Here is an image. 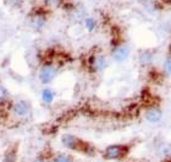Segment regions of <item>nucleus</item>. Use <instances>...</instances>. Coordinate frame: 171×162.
I'll use <instances>...</instances> for the list:
<instances>
[{"instance_id":"nucleus-9","label":"nucleus","mask_w":171,"mask_h":162,"mask_svg":"<svg viewBox=\"0 0 171 162\" xmlns=\"http://www.w3.org/2000/svg\"><path fill=\"white\" fill-rule=\"evenodd\" d=\"M54 96L55 94H54L53 90L49 88V87H46L42 91V99H43L44 103H51L54 101Z\"/></svg>"},{"instance_id":"nucleus-8","label":"nucleus","mask_w":171,"mask_h":162,"mask_svg":"<svg viewBox=\"0 0 171 162\" xmlns=\"http://www.w3.org/2000/svg\"><path fill=\"white\" fill-rule=\"evenodd\" d=\"M161 115H162V113H161V110L158 107H150V108H148L145 110V114H144L145 119L148 122H150V123H158V122H160Z\"/></svg>"},{"instance_id":"nucleus-16","label":"nucleus","mask_w":171,"mask_h":162,"mask_svg":"<svg viewBox=\"0 0 171 162\" xmlns=\"http://www.w3.org/2000/svg\"><path fill=\"white\" fill-rule=\"evenodd\" d=\"M171 53V52H170ZM164 71L167 74V75H171V54L166 58L165 63H164Z\"/></svg>"},{"instance_id":"nucleus-12","label":"nucleus","mask_w":171,"mask_h":162,"mask_svg":"<svg viewBox=\"0 0 171 162\" xmlns=\"http://www.w3.org/2000/svg\"><path fill=\"white\" fill-rule=\"evenodd\" d=\"M53 162H71V157L65 153H59L54 157Z\"/></svg>"},{"instance_id":"nucleus-10","label":"nucleus","mask_w":171,"mask_h":162,"mask_svg":"<svg viewBox=\"0 0 171 162\" xmlns=\"http://www.w3.org/2000/svg\"><path fill=\"white\" fill-rule=\"evenodd\" d=\"M83 23H84V27L88 32L94 31V28L96 27V20L94 17H86L83 20Z\"/></svg>"},{"instance_id":"nucleus-13","label":"nucleus","mask_w":171,"mask_h":162,"mask_svg":"<svg viewBox=\"0 0 171 162\" xmlns=\"http://www.w3.org/2000/svg\"><path fill=\"white\" fill-rule=\"evenodd\" d=\"M65 1L66 0H43V2L46 4L48 6H59V7H62Z\"/></svg>"},{"instance_id":"nucleus-7","label":"nucleus","mask_w":171,"mask_h":162,"mask_svg":"<svg viewBox=\"0 0 171 162\" xmlns=\"http://www.w3.org/2000/svg\"><path fill=\"white\" fill-rule=\"evenodd\" d=\"M129 47L125 43H117L114 45L111 50V56L115 61H123L128 58L129 55Z\"/></svg>"},{"instance_id":"nucleus-15","label":"nucleus","mask_w":171,"mask_h":162,"mask_svg":"<svg viewBox=\"0 0 171 162\" xmlns=\"http://www.w3.org/2000/svg\"><path fill=\"white\" fill-rule=\"evenodd\" d=\"M2 162H16V152L15 151H9L5 155Z\"/></svg>"},{"instance_id":"nucleus-1","label":"nucleus","mask_w":171,"mask_h":162,"mask_svg":"<svg viewBox=\"0 0 171 162\" xmlns=\"http://www.w3.org/2000/svg\"><path fill=\"white\" fill-rule=\"evenodd\" d=\"M50 14H51L50 6H48L44 2H40V4L33 5L31 7V10L28 11V14L26 16V20H27L28 26L33 31L42 32L49 21Z\"/></svg>"},{"instance_id":"nucleus-3","label":"nucleus","mask_w":171,"mask_h":162,"mask_svg":"<svg viewBox=\"0 0 171 162\" xmlns=\"http://www.w3.org/2000/svg\"><path fill=\"white\" fill-rule=\"evenodd\" d=\"M106 65H107L106 58L103 54L93 53L87 58V66L89 71H93V72L103 71L106 68Z\"/></svg>"},{"instance_id":"nucleus-11","label":"nucleus","mask_w":171,"mask_h":162,"mask_svg":"<svg viewBox=\"0 0 171 162\" xmlns=\"http://www.w3.org/2000/svg\"><path fill=\"white\" fill-rule=\"evenodd\" d=\"M151 58H153V54L149 52V50H145L140 54L139 56V60L143 63V64H147V63H150L151 61Z\"/></svg>"},{"instance_id":"nucleus-5","label":"nucleus","mask_w":171,"mask_h":162,"mask_svg":"<svg viewBox=\"0 0 171 162\" xmlns=\"http://www.w3.org/2000/svg\"><path fill=\"white\" fill-rule=\"evenodd\" d=\"M61 141L62 144L72 150H79V151H87L88 145L86 142H83L82 140H79L78 137L71 135V134H65L61 136Z\"/></svg>"},{"instance_id":"nucleus-20","label":"nucleus","mask_w":171,"mask_h":162,"mask_svg":"<svg viewBox=\"0 0 171 162\" xmlns=\"http://www.w3.org/2000/svg\"><path fill=\"white\" fill-rule=\"evenodd\" d=\"M166 1H169V2H171V0H166Z\"/></svg>"},{"instance_id":"nucleus-14","label":"nucleus","mask_w":171,"mask_h":162,"mask_svg":"<svg viewBox=\"0 0 171 162\" xmlns=\"http://www.w3.org/2000/svg\"><path fill=\"white\" fill-rule=\"evenodd\" d=\"M9 99V92H7V90L5 88V86H2L1 83H0V103L1 102H5V101H7Z\"/></svg>"},{"instance_id":"nucleus-2","label":"nucleus","mask_w":171,"mask_h":162,"mask_svg":"<svg viewBox=\"0 0 171 162\" xmlns=\"http://www.w3.org/2000/svg\"><path fill=\"white\" fill-rule=\"evenodd\" d=\"M56 74H57V65L55 64L53 56H49L40 65L39 72H38V77H39V81L42 83L48 85L49 82H51L55 79Z\"/></svg>"},{"instance_id":"nucleus-17","label":"nucleus","mask_w":171,"mask_h":162,"mask_svg":"<svg viewBox=\"0 0 171 162\" xmlns=\"http://www.w3.org/2000/svg\"><path fill=\"white\" fill-rule=\"evenodd\" d=\"M6 1L12 6H18L21 2H23V0H6Z\"/></svg>"},{"instance_id":"nucleus-19","label":"nucleus","mask_w":171,"mask_h":162,"mask_svg":"<svg viewBox=\"0 0 171 162\" xmlns=\"http://www.w3.org/2000/svg\"><path fill=\"white\" fill-rule=\"evenodd\" d=\"M67 1H71V2H75L76 0H67Z\"/></svg>"},{"instance_id":"nucleus-6","label":"nucleus","mask_w":171,"mask_h":162,"mask_svg":"<svg viewBox=\"0 0 171 162\" xmlns=\"http://www.w3.org/2000/svg\"><path fill=\"white\" fill-rule=\"evenodd\" d=\"M126 152H127V147L123 145H110L104 151V158L107 160L121 158L126 155Z\"/></svg>"},{"instance_id":"nucleus-4","label":"nucleus","mask_w":171,"mask_h":162,"mask_svg":"<svg viewBox=\"0 0 171 162\" xmlns=\"http://www.w3.org/2000/svg\"><path fill=\"white\" fill-rule=\"evenodd\" d=\"M9 108L16 118H27L32 112V104L26 99L16 101Z\"/></svg>"},{"instance_id":"nucleus-18","label":"nucleus","mask_w":171,"mask_h":162,"mask_svg":"<svg viewBox=\"0 0 171 162\" xmlns=\"http://www.w3.org/2000/svg\"><path fill=\"white\" fill-rule=\"evenodd\" d=\"M34 162H45V161H44L43 158H40V157H39V158H35V161H34Z\"/></svg>"}]
</instances>
